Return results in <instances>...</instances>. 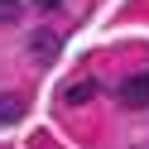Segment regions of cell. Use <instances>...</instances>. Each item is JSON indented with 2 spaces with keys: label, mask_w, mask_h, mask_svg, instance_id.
<instances>
[{
  "label": "cell",
  "mask_w": 149,
  "mask_h": 149,
  "mask_svg": "<svg viewBox=\"0 0 149 149\" xmlns=\"http://www.w3.org/2000/svg\"><path fill=\"white\" fill-rule=\"evenodd\" d=\"M19 116H24V96H15V91H0V125H15Z\"/></svg>",
  "instance_id": "3"
},
{
  "label": "cell",
  "mask_w": 149,
  "mask_h": 149,
  "mask_svg": "<svg viewBox=\"0 0 149 149\" xmlns=\"http://www.w3.org/2000/svg\"><path fill=\"white\" fill-rule=\"evenodd\" d=\"M34 5H39V10H58L63 0H34Z\"/></svg>",
  "instance_id": "6"
},
{
  "label": "cell",
  "mask_w": 149,
  "mask_h": 149,
  "mask_svg": "<svg viewBox=\"0 0 149 149\" xmlns=\"http://www.w3.org/2000/svg\"><path fill=\"white\" fill-rule=\"evenodd\" d=\"M19 15H24V5H19V0H0V24H15Z\"/></svg>",
  "instance_id": "5"
},
{
  "label": "cell",
  "mask_w": 149,
  "mask_h": 149,
  "mask_svg": "<svg viewBox=\"0 0 149 149\" xmlns=\"http://www.w3.org/2000/svg\"><path fill=\"white\" fill-rule=\"evenodd\" d=\"M91 96H96V82L91 77H82V82L68 87V106H82V101H91Z\"/></svg>",
  "instance_id": "4"
},
{
  "label": "cell",
  "mask_w": 149,
  "mask_h": 149,
  "mask_svg": "<svg viewBox=\"0 0 149 149\" xmlns=\"http://www.w3.org/2000/svg\"><path fill=\"white\" fill-rule=\"evenodd\" d=\"M29 58H34V63H53V58H58V34L34 29V34H29Z\"/></svg>",
  "instance_id": "1"
},
{
  "label": "cell",
  "mask_w": 149,
  "mask_h": 149,
  "mask_svg": "<svg viewBox=\"0 0 149 149\" xmlns=\"http://www.w3.org/2000/svg\"><path fill=\"white\" fill-rule=\"evenodd\" d=\"M120 106L144 111V106H149V77H130L125 87H120Z\"/></svg>",
  "instance_id": "2"
}]
</instances>
